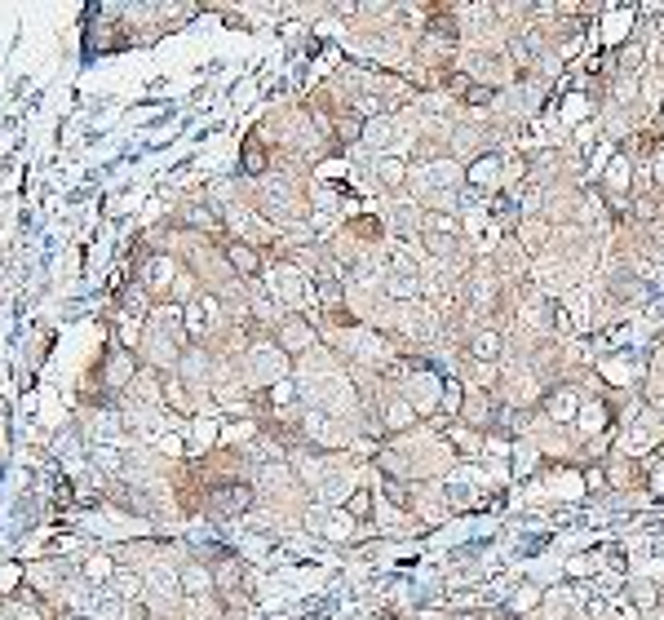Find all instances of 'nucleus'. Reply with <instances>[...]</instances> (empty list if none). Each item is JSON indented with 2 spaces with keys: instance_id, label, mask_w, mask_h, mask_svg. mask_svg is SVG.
<instances>
[{
  "instance_id": "423d86ee",
  "label": "nucleus",
  "mask_w": 664,
  "mask_h": 620,
  "mask_svg": "<svg viewBox=\"0 0 664 620\" xmlns=\"http://www.w3.org/2000/svg\"><path fill=\"white\" fill-rule=\"evenodd\" d=\"M85 576H89V580H107V576H111V558H89V563H85Z\"/></svg>"
},
{
  "instance_id": "7ed1b4c3",
  "label": "nucleus",
  "mask_w": 664,
  "mask_h": 620,
  "mask_svg": "<svg viewBox=\"0 0 664 620\" xmlns=\"http://www.w3.org/2000/svg\"><path fill=\"white\" fill-rule=\"evenodd\" d=\"M452 85L465 93V103H478V107H483V103H492V98H496V89H492V85H465V76H452Z\"/></svg>"
},
{
  "instance_id": "1a4fd4ad",
  "label": "nucleus",
  "mask_w": 664,
  "mask_h": 620,
  "mask_svg": "<svg viewBox=\"0 0 664 620\" xmlns=\"http://www.w3.org/2000/svg\"><path fill=\"white\" fill-rule=\"evenodd\" d=\"M302 328H306L302 320H288V332H284V341H288V346H302V337H306Z\"/></svg>"
},
{
  "instance_id": "f8f14e48",
  "label": "nucleus",
  "mask_w": 664,
  "mask_h": 620,
  "mask_svg": "<svg viewBox=\"0 0 664 620\" xmlns=\"http://www.w3.org/2000/svg\"><path fill=\"white\" fill-rule=\"evenodd\" d=\"M456 620H474V616H456Z\"/></svg>"
},
{
  "instance_id": "20e7f679",
  "label": "nucleus",
  "mask_w": 664,
  "mask_h": 620,
  "mask_svg": "<svg viewBox=\"0 0 664 620\" xmlns=\"http://www.w3.org/2000/svg\"><path fill=\"white\" fill-rule=\"evenodd\" d=\"M244 173H266V151H261L257 138L244 142Z\"/></svg>"
},
{
  "instance_id": "0eeeda50",
  "label": "nucleus",
  "mask_w": 664,
  "mask_h": 620,
  "mask_svg": "<svg viewBox=\"0 0 664 620\" xmlns=\"http://www.w3.org/2000/svg\"><path fill=\"white\" fill-rule=\"evenodd\" d=\"M474 350L478 355H496V350H501V337H496V332H483V337L474 341Z\"/></svg>"
},
{
  "instance_id": "39448f33",
  "label": "nucleus",
  "mask_w": 664,
  "mask_h": 620,
  "mask_svg": "<svg viewBox=\"0 0 664 620\" xmlns=\"http://www.w3.org/2000/svg\"><path fill=\"white\" fill-rule=\"evenodd\" d=\"M359 133H363V120H359L355 111H345L341 120H337V138H341V142H355Z\"/></svg>"
},
{
  "instance_id": "ddd939ff",
  "label": "nucleus",
  "mask_w": 664,
  "mask_h": 620,
  "mask_svg": "<svg viewBox=\"0 0 664 620\" xmlns=\"http://www.w3.org/2000/svg\"><path fill=\"white\" fill-rule=\"evenodd\" d=\"M58 620H71V616H58Z\"/></svg>"
},
{
  "instance_id": "6e6552de",
  "label": "nucleus",
  "mask_w": 664,
  "mask_h": 620,
  "mask_svg": "<svg viewBox=\"0 0 664 620\" xmlns=\"http://www.w3.org/2000/svg\"><path fill=\"white\" fill-rule=\"evenodd\" d=\"M169 275H173V266L164 262V257H155V266H151V283H155V288H160V283L169 279Z\"/></svg>"
},
{
  "instance_id": "f257e3e1",
  "label": "nucleus",
  "mask_w": 664,
  "mask_h": 620,
  "mask_svg": "<svg viewBox=\"0 0 664 620\" xmlns=\"http://www.w3.org/2000/svg\"><path fill=\"white\" fill-rule=\"evenodd\" d=\"M213 501H218L222 514H244L248 505H253V488H248V483H230V488L213 492Z\"/></svg>"
},
{
  "instance_id": "f03ea898",
  "label": "nucleus",
  "mask_w": 664,
  "mask_h": 620,
  "mask_svg": "<svg viewBox=\"0 0 664 620\" xmlns=\"http://www.w3.org/2000/svg\"><path fill=\"white\" fill-rule=\"evenodd\" d=\"M226 257H230V266H235L239 275H257V266H261L257 253H253L248 244H230V248H226Z\"/></svg>"
},
{
  "instance_id": "9b49d317",
  "label": "nucleus",
  "mask_w": 664,
  "mask_h": 620,
  "mask_svg": "<svg viewBox=\"0 0 664 620\" xmlns=\"http://www.w3.org/2000/svg\"><path fill=\"white\" fill-rule=\"evenodd\" d=\"M169 399H173V404H177L182 412H186V408H191V404H186V394H182V385H177V381L169 385Z\"/></svg>"
},
{
  "instance_id": "9d476101",
  "label": "nucleus",
  "mask_w": 664,
  "mask_h": 620,
  "mask_svg": "<svg viewBox=\"0 0 664 620\" xmlns=\"http://www.w3.org/2000/svg\"><path fill=\"white\" fill-rule=\"evenodd\" d=\"M350 514L368 518V492H355V501H350Z\"/></svg>"
}]
</instances>
